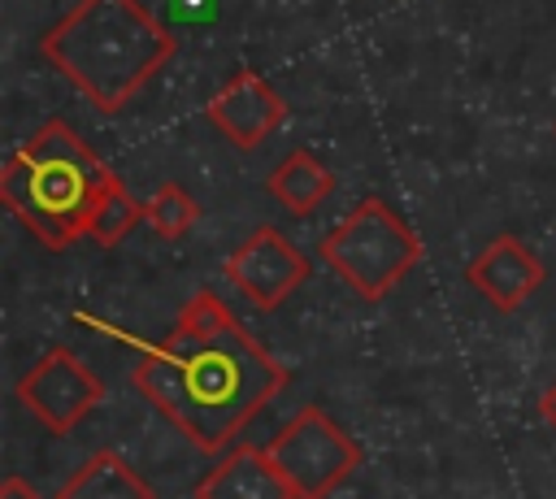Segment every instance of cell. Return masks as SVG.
<instances>
[{
	"label": "cell",
	"mask_w": 556,
	"mask_h": 499,
	"mask_svg": "<svg viewBox=\"0 0 556 499\" xmlns=\"http://www.w3.org/2000/svg\"><path fill=\"white\" fill-rule=\"evenodd\" d=\"M130 382L200 451H222L287 386V369L235 321L217 291H195L174 330L139 351Z\"/></svg>",
	"instance_id": "cell-1"
},
{
	"label": "cell",
	"mask_w": 556,
	"mask_h": 499,
	"mask_svg": "<svg viewBox=\"0 0 556 499\" xmlns=\"http://www.w3.org/2000/svg\"><path fill=\"white\" fill-rule=\"evenodd\" d=\"M174 48V35L139 0H78L39 43L48 65L104 113H117Z\"/></svg>",
	"instance_id": "cell-2"
},
{
	"label": "cell",
	"mask_w": 556,
	"mask_h": 499,
	"mask_svg": "<svg viewBox=\"0 0 556 499\" xmlns=\"http://www.w3.org/2000/svg\"><path fill=\"white\" fill-rule=\"evenodd\" d=\"M113 182L117 174L83 143V135L52 117L4 161L0 200L48 252H65L87 234L91 213Z\"/></svg>",
	"instance_id": "cell-3"
},
{
	"label": "cell",
	"mask_w": 556,
	"mask_h": 499,
	"mask_svg": "<svg viewBox=\"0 0 556 499\" xmlns=\"http://www.w3.org/2000/svg\"><path fill=\"white\" fill-rule=\"evenodd\" d=\"M421 234L378 195H365L317 243V256L369 304L391 295L404 282V273L421 260Z\"/></svg>",
	"instance_id": "cell-4"
},
{
	"label": "cell",
	"mask_w": 556,
	"mask_h": 499,
	"mask_svg": "<svg viewBox=\"0 0 556 499\" xmlns=\"http://www.w3.org/2000/svg\"><path fill=\"white\" fill-rule=\"evenodd\" d=\"M274 469L287 477V486L295 490V499H326L339 482H348L365 451L361 443L321 408H300L269 443H265Z\"/></svg>",
	"instance_id": "cell-5"
},
{
	"label": "cell",
	"mask_w": 556,
	"mask_h": 499,
	"mask_svg": "<svg viewBox=\"0 0 556 499\" xmlns=\"http://www.w3.org/2000/svg\"><path fill=\"white\" fill-rule=\"evenodd\" d=\"M17 399L26 404V412L52 430V434H70L100 399H104V382L70 351V347H48L17 382Z\"/></svg>",
	"instance_id": "cell-6"
},
{
	"label": "cell",
	"mask_w": 556,
	"mask_h": 499,
	"mask_svg": "<svg viewBox=\"0 0 556 499\" xmlns=\"http://www.w3.org/2000/svg\"><path fill=\"white\" fill-rule=\"evenodd\" d=\"M226 278L239 286L256 308H278L287 304L304 278H308V256L278 230V226H256L230 256H226Z\"/></svg>",
	"instance_id": "cell-7"
},
{
	"label": "cell",
	"mask_w": 556,
	"mask_h": 499,
	"mask_svg": "<svg viewBox=\"0 0 556 499\" xmlns=\"http://www.w3.org/2000/svg\"><path fill=\"white\" fill-rule=\"evenodd\" d=\"M204 117L243 152L261 148L282 121H287V100L256 74V69H239L230 74L204 104Z\"/></svg>",
	"instance_id": "cell-8"
},
{
	"label": "cell",
	"mask_w": 556,
	"mask_h": 499,
	"mask_svg": "<svg viewBox=\"0 0 556 499\" xmlns=\"http://www.w3.org/2000/svg\"><path fill=\"white\" fill-rule=\"evenodd\" d=\"M465 278L491 308L517 312L526 299L539 295V286L547 282V269L530 243H521L517 234H495L473 252V260L465 265Z\"/></svg>",
	"instance_id": "cell-9"
},
{
	"label": "cell",
	"mask_w": 556,
	"mask_h": 499,
	"mask_svg": "<svg viewBox=\"0 0 556 499\" xmlns=\"http://www.w3.org/2000/svg\"><path fill=\"white\" fill-rule=\"evenodd\" d=\"M195 499H295V490L265 447H235L200 477Z\"/></svg>",
	"instance_id": "cell-10"
},
{
	"label": "cell",
	"mask_w": 556,
	"mask_h": 499,
	"mask_svg": "<svg viewBox=\"0 0 556 499\" xmlns=\"http://www.w3.org/2000/svg\"><path fill=\"white\" fill-rule=\"evenodd\" d=\"M265 191H269L287 213L308 217L313 208H321V204L334 195V174H330L308 148H295V152H287V156L269 169Z\"/></svg>",
	"instance_id": "cell-11"
},
{
	"label": "cell",
	"mask_w": 556,
	"mask_h": 499,
	"mask_svg": "<svg viewBox=\"0 0 556 499\" xmlns=\"http://www.w3.org/2000/svg\"><path fill=\"white\" fill-rule=\"evenodd\" d=\"M56 499H156V490L117 451H96L61 482Z\"/></svg>",
	"instance_id": "cell-12"
},
{
	"label": "cell",
	"mask_w": 556,
	"mask_h": 499,
	"mask_svg": "<svg viewBox=\"0 0 556 499\" xmlns=\"http://www.w3.org/2000/svg\"><path fill=\"white\" fill-rule=\"evenodd\" d=\"M143 221H148L161 239L178 243V239H187V234L195 230L200 204H195V195H191L182 182H161V187L143 200Z\"/></svg>",
	"instance_id": "cell-13"
},
{
	"label": "cell",
	"mask_w": 556,
	"mask_h": 499,
	"mask_svg": "<svg viewBox=\"0 0 556 499\" xmlns=\"http://www.w3.org/2000/svg\"><path fill=\"white\" fill-rule=\"evenodd\" d=\"M143 217V204L126 191V182L117 178L109 191H104V200L96 204V213H91V226H87V239H96V243H104V247H113V243H122L126 234H130V226Z\"/></svg>",
	"instance_id": "cell-14"
},
{
	"label": "cell",
	"mask_w": 556,
	"mask_h": 499,
	"mask_svg": "<svg viewBox=\"0 0 556 499\" xmlns=\"http://www.w3.org/2000/svg\"><path fill=\"white\" fill-rule=\"evenodd\" d=\"M169 9H174L178 17H187V22H204V17H213V0H169Z\"/></svg>",
	"instance_id": "cell-15"
},
{
	"label": "cell",
	"mask_w": 556,
	"mask_h": 499,
	"mask_svg": "<svg viewBox=\"0 0 556 499\" xmlns=\"http://www.w3.org/2000/svg\"><path fill=\"white\" fill-rule=\"evenodd\" d=\"M539 417H543V425H552L556 430V378L543 386V395H539Z\"/></svg>",
	"instance_id": "cell-16"
},
{
	"label": "cell",
	"mask_w": 556,
	"mask_h": 499,
	"mask_svg": "<svg viewBox=\"0 0 556 499\" xmlns=\"http://www.w3.org/2000/svg\"><path fill=\"white\" fill-rule=\"evenodd\" d=\"M0 499H39V495H35V486H26L22 477H4V482H0Z\"/></svg>",
	"instance_id": "cell-17"
},
{
	"label": "cell",
	"mask_w": 556,
	"mask_h": 499,
	"mask_svg": "<svg viewBox=\"0 0 556 499\" xmlns=\"http://www.w3.org/2000/svg\"><path fill=\"white\" fill-rule=\"evenodd\" d=\"M552 135H556V121H552Z\"/></svg>",
	"instance_id": "cell-18"
}]
</instances>
